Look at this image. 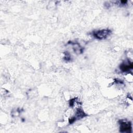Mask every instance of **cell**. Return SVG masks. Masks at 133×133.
<instances>
[{
  "label": "cell",
  "instance_id": "1",
  "mask_svg": "<svg viewBox=\"0 0 133 133\" xmlns=\"http://www.w3.org/2000/svg\"><path fill=\"white\" fill-rule=\"evenodd\" d=\"M110 33L111 31L109 30H102L96 32L94 34V35L97 38L102 39L103 38H105L110 34Z\"/></svg>",
  "mask_w": 133,
  "mask_h": 133
},
{
  "label": "cell",
  "instance_id": "2",
  "mask_svg": "<svg viewBox=\"0 0 133 133\" xmlns=\"http://www.w3.org/2000/svg\"><path fill=\"white\" fill-rule=\"evenodd\" d=\"M131 129V124L128 122L121 121L120 124V131L121 132H130Z\"/></svg>",
  "mask_w": 133,
  "mask_h": 133
},
{
  "label": "cell",
  "instance_id": "3",
  "mask_svg": "<svg viewBox=\"0 0 133 133\" xmlns=\"http://www.w3.org/2000/svg\"><path fill=\"white\" fill-rule=\"evenodd\" d=\"M132 68V63H130L129 65H127L125 64H122L121 66H120V69L124 72L127 71L129 70L130 69H131Z\"/></svg>",
  "mask_w": 133,
  "mask_h": 133
}]
</instances>
